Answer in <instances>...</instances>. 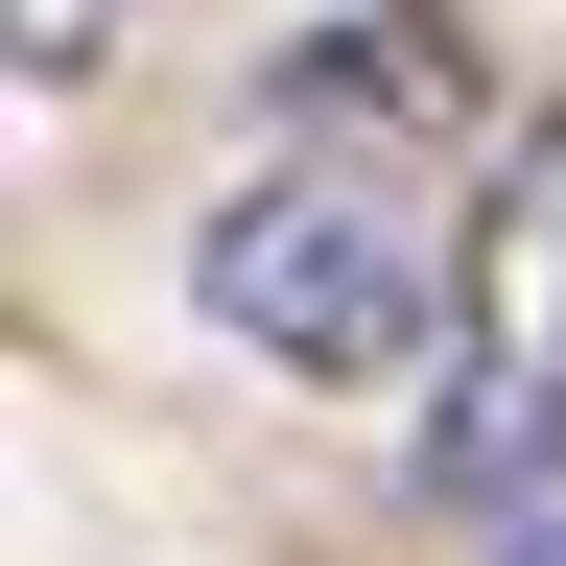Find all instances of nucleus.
<instances>
[{
	"mask_svg": "<svg viewBox=\"0 0 566 566\" xmlns=\"http://www.w3.org/2000/svg\"><path fill=\"white\" fill-rule=\"evenodd\" d=\"M520 566H566V495H520Z\"/></svg>",
	"mask_w": 566,
	"mask_h": 566,
	"instance_id": "4",
	"label": "nucleus"
},
{
	"mask_svg": "<svg viewBox=\"0 0 566 566\" xmlns=\"http://www.w3.org/2000/svg\"><path fill=\"white\" fill-rule=\"evenodd\" d=\"M449 520H520L566 495V95L472 166V307H449V378H424V449H401Z\"/></svg>",
	"mask_w": 566,
	"mask_h": 566,
	"instance_id": "2",
	"label": "nucleus"
},
{
	"mask_svg": "<svg viewBox=\"0 0 566 566\" xmlns=\"http://www.w3.org/2000/svg\"><path fill=\"white\" fill-rule=\"evenodd\" d=\"M118 24H142V0H0V71H24V95H95Z\"/></svg>",
	"mask_w": 566,
	"mask_h": 566,
	"instance_id": "3",
	"label": "nucleus"
},
{
	"mask_svg": "<svg viewBox=\"0 0 566 566\" xmlns=\"http://www.w3.org/2000/svg\"><path fill=\"white\" fill-rule=\"evenodd\" d=\"M189 307L307 401H378V378H449V307H472V212L401 166V142H331L283 118L237 189L189 212Z\"/></svg>",
	"mask_w": 566,
	"mask_h": 566,
	"instance_id": "1",
	"label": "nucleus"
}]
</instances>
